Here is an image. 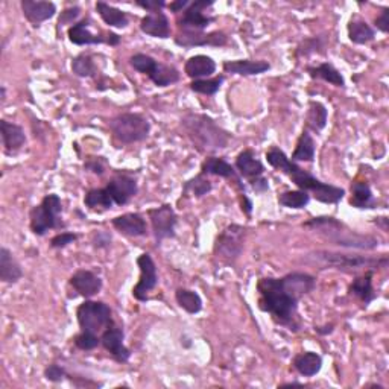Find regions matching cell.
Returning a JSON list of instances; mask_svg holds the SVG:
<instances>
[{
    "label": "cell",
    "mask_w": 389,
    "mask_h": 389,
    "mask_svg": "<svg viewBox=\"0 0 389 389\" xmlns=\"http://www.w3.org/2000/svg\"><path fill=\"white\" fill-rule=\"evenodd\" d=\"M315 286H317V279L305 272H291L282 279L265 277L257 283V291L261 295L258 308L262 312L270 313L279 326L298 330V324H296L298 303L304 295L315 289Z\"/></svg>",
    "instance_id": "6da1fadb"
},
{
    "label": "cell",
    "mask_w": 389,
    "mask_h": 389,
    "mask_svg": "<svg viewBox=\"0 0 389 389\" xmlns=\"http://www.w3.org/2000/svg\"><path fill=\"white\" fill-rule=\"evenodd\" d=\"M266 161L270 163L274 169L288 175L300 190L312 193L313 198L322 204H338L345 197L344 189L333 186V184L322 183L308 171L301 169L298 164L294 163L289 157L280 150V147L272 146L271 150L266 152Z\"/></svg>",
    "instance_id": "7a4b0ae2"
},
{
    "label": "cell",
    "mask_w": 389,
    "mask_h": 389,
    "mask_svg": "<svg viewBox=\"0 0 389 389\" xmlns=\"http://www.w3.org/2000/svg\"><path fill=\"white\" fill-rule=\"evenodd\" d=\"M181 125L192 143L202 152H216L225 150L231 138H233V136L225 131L222 126H219L207 114H184V117L181 119Z\"/></svg>",
    "instance_id": "3957f363"
},
{
    "label": "cell",
    "mask_w": 389,
    "mask_h": 389,
    "mask_svg": "<svg viewBox=\"0 0 389 389\" xmlns=\"http://www.w3.org/2000/svg\"><path fill=\"white\" fill-rule=\"evenodd\" d=\"M305 227H312L319 231H327L329 239L335 242V245L345 248H360V249H374L378 245V240L373 236H362L353 233V231H341L342 225L339 220L331 216H319L305 222Z\"/></svg>",
    "instance_id": "277c9868"
},
{
    "label": "cell",
    "mask_w": 389,
    "mask_h": 389,
    "mask_svg": "<svg viewBox=\"0 0 389 389\" xmlns=\"http://www.w3.org/2000/svg\"><path fill=\"white\" fill-rule=\"evenodd\" d=\"M110 131L119 143L131 145L143 142L151 133V124L143 114L122 113L110 120Z\"/></svg>",
    "instance_id": "5b68a950"
},
{
    "label": "cell",
    "mask_w": 389,
    "mask_h": 389,
    "mask_svg": "<svg viewBox=\"0 0 389 389\" xmlns=\"http://www.w3.org/2000/svg\"><path fill=\"white\" fill-rule=\"evenodd\" d=\"M62 202L58 194H46L39 206H35L29 213V225L35 236H44L49 230L61 228Z\"/></svg>",
    "instance_id": "8992f818"
},
{
    "label": "cell",
    "mask_w": 389,
    "mask_h": 389,
    "mask_svg": "<svg viewBox=\"0 0 389 389\" xmlns=\"http://www.w3.org/2000/svg\"><path fill=\"white\" fill-rule=\"evenodd\" d=\"M77 318L81 331L93 333V335H100L111 324H114L113 310L104 301L87 300L79 304Z\"/></svg>",
    "instance_id": "52a82bcc"
},
{
    "label": "cell",
    "mask_w": 389,
    "mask_h": 389,
    "mask_svg": "<svg viewBox=\"0 0 389 389\" xmlns=\"http://www.w3.org/2000/svg\"><path fill=\"white\" fill-rule=\"evenodd\" d=\"M313 256L318 262L324 263L326 266L335 268V270H342V271L362 270V268H368V270L376 271V268L388 266L386 256H383L382 258H376V257H367L359 254H341L333 251H317L313 253Z\"/></svg>",
    "instance_id": "ba28073f"
},
{
    "label": "cell",
    "mask_w": 389,
    "mask_h": 389,
    "mask_svg": "<svg viewBox=\"0 0 389 389\" xmlns=\"http://www.w3.org/2000/svg\"><path fill=\"white\" fill-rule=\"evenodd\" d=\"M245 231V227L239 224H231L222 230L213 245L215 257L227 265H233L244 251Z\"/></svg>",
    "instance_id": "9c48e42d"
},
{
    "label": "cell",
    "mask_w": 389,
    "mask_h": 389,
    "mask_svg": "<svg viewBox=\"0 0 389 389\" xmlns=\"http://www.w3.org/2000/svg\"><path fill=\"white\" fill-rule=\"evenodd\" d=\"M147 216L151 219L152 233L155 237L157 245H160L166 239L175 237V227H177V213L169 204H163V206L151 209L147 211Z\"/></svg>",
    "instance_id": "30bf717a"
},
{
    "label": "cell",
    "mask_w": 389,
    "mask_h": 389,
    "mask_svg": "<svg viewBox=\"0 0 389 389\" xmlns=\"http://www.w3.org/2000/svg\"><path fill=\"white\" fill-rule=\"evenodd\" d=\"M137 266L140 270V279L133 288V296L137 301L150 300V292L154 291L159 284V272L151 254L143 253L137 257Z\"/></svg>",
    "instance_id": "8fae6325"
},
{
    "label": "cell",
    "mask_w": 389,
    "mask_h": 389,
    "mask_svg": "<svg viewBox=\"0 0 389 389\" xmlns=\"http://www.w3.org/2000/svg\"><path fill=\"white\" fill-rule=\"evenodd\" d=\"M213 0L207 2V0H194L190 2V5L181 13V17L178 18V27L180 31L184 32H202L206 27L215 22V18L204 14V9L213 6Z\"/></svg>",
    "instance_id": "7c38bea8"
},
{
    "label": "cell",
    "mask_w": 389,
    "mask_h": 389,
    "mask_svg": "<svg viewBox=\"0 0 389 389\" xmlns=\"http://www.w3.org/2000/svg\"><path fill=\"white\" fill-rule=\"evenodd\" d=\"M69 40L77 46H90V44H100L107 43L110 46H117L120 43V37L113 32L107 34H93L90 31V20L88 18H82L81 22L73 23L69 31Z\"/></svg>",
    "instance_id": "4fadbf2b"
},
{
    "label": "cell",
    "mask_w": 389,
    "mask_h": 389,
    "mask_svg": "<svg viewBox=\"0 0 389 389\" xmlns=\"http://www.w3.org/2000/svg\"><path fill=\"white\" fill-rule=\"evenodd\" d=\"M100 345L120 364L128 362L131 357V351L125 345V333L114 324L100 333Z\"/></svg>",
    "instance_id": "5bb4252c"
},
{
    "label": "cell",
    "mask_w": 389,
    "mask_h": 389,
    "mask_svg": "<svg viewBox=\"0 0 389 389\" xmlns=\"http://www.w3.org/2000/svg\"><path fill=\"white\" fill-rule=\"evenodd\" d=\"M105 189L111 194L116 206H126V204L131 201V198L136 197V193L138 190L136 178L126 172L116 173L114 177L108 181Z\"/></svg>",
    "instance_id": "9a60e30c"
},
{
    "label": "cell",
    "mask_w": 389,
    "mask_h": 389,
    "mask_svg": "<svg viewBox=\"0 0 389 389\" xmlns=\"http://www.w3.org/2000/svg\"><path fill=\"white\" fill-rule=\"evenodd\" d=\"M201 173L215 175V177L233 180L235 184L237 186V189L242 193H246L245 186L242 183V177H240L235 166H231L228 161H225L224 159H220V157H207V159L204 160L202 164H201Z\"/></svg>",
    "instance_id": "2e32d148"
},
{
    "label": "cell",
    "mask_w": 389,
    "mask_h": 389,
    "mask_svg": "<svg viewBox=\"0 0 389 389\" xmlns=\"http://www.w3.org/2000/svg\"><path fill=\"white\" fill-rule=\"evenodd\" d=\"M20 6L25 18L32 26H40L57 14V5L44 0H22Z\"/></svg>",
    "instance_id": "e0dca14e"
},
{
    "label": "cell",
    "mask_w": 389,
    "mask_h": 389,
    "mask_svg": "<svg viewBox=\"0 0 389 389\" xmlns=\"http://www.w3.org/2000/svg\"><path fill=\"white\" fill-rule=\"evenodd\" d=\"M70 286L84 298H91L102 291V279L88 270H79L70 277Z\"/></svg>",
    "instance_id": "ac0fdd59"
},
{
    "label": "cell",
    "mask_w": 389,
    "mask_h": 389,
    "mask_svg": "<svg viewBox=\"0 0 389 389\" xmlns=\"http://www.w3.org/2000/svg\"><path fill=\"white\" fill-rule=\"evenodd\" d=\"M175 43L183 48H193V46H224L227 35L220 31L204 34V32H184L180 31L175 37Z\"/></svg>",
    "instance_id": "d6986e66"
},
{
    "label": "cell",
    "mask_w": 389,
    "mask_h": 389,
    "mask_svg": "<svg viewBox=\"0 0 389 389\" xmlns=\"http://www.w3.org/2000/svg\"><path fill=\"white\" fill-rule=\"evenodd\" d=\"M235 168L237 169L240 177L246 178L248 183L263 177V173H265V166L261 160L257 159L253 150H245L240 152L236 157Z\"/></svg>",
    "instance_id": "ffe728a7"
},
{
    "label": "cell",
    "mask_w": 389,
    "mask_h": 389,
    "mask_svg": "<svg viewBox=\"0 0 389 389\" xmlns=\"http://www.w3.org/2000/svg\"><path fill=\"white\" fill-rule=\"evenodd\" d=\"M111 224L119 231L120 235L129 237H140L145 236L147 231V225L145 218L140 213H125L111 220Z\"/></svg>",
    "instance_id": "44dd1931"
},
{
    "label": "cell",
    "mask_w": 389,
    "mask_h": 389,
    "mask_svg": "<svg viewBox=\"0 0 389 389\" xmlns=\"http://www.w3.org/2000/svg\"><path fill=\"white\" fill-rule=\"evenodd\" d=\"M0 134H2V143L6 154H15L26 145L25 129L13 122H8L6 119L0 120Z\"/></svg>",
    "instance_id": "7402d4cb"
},
{
    "label": "cell",
    "mask_w": 389,
    "mask_h": 389,
    "mask_svg": "<svg viewBox=\"0 0 389 389\" xmlns=\"http://www.w3.org/2000/svg\"><path fill=\"white\" fill-rule=\"evenodd\" d=\"M225 73H233L239 77H256L271 69V64L263 60H235L222 64Z\"/></svg>",
    "instance_id": "603a6c76"
},
{
    "label": "cell",
    "mask_w": 389,
    "mask_h": 389,
    "mask_svg": "<svg viewBox=\"0 0 389 389\" xmlns=\"http://www.w3.org/2000/svg\"><path fill=\"white\" fill-rule=\"evenodd\" d=\"M140 29L143 34L154 37V39L166 40L171 37V22L164 13H150L140 22Z\"/></svg>",
    "instance_id": "cb8c5ba5"
},
{
    "label": "cell",
    "mask_w": 389,
    "mask_h": 389,
    "mask_svg": "<svg viewBox=\"0 0 389 389\" xmlns=\"http://www.w3.org/2000/svg\"><path fill=\"white\" fill-rule=\"evenodd\" d=\"M215 72L216 62L213 61V58L207 57V55H194V57H190L186 64H184V73L193 81L207 79Z\"/></svg>",
    "instance_id": "d4e9b609"
},
{
    "label": "cell",
    "mask_w": 389,
    "mask_h": 389,
    "mask_svg": "<svg viewBox=\"0 0 389 389\" xmlns=\"http://www.w3.org/2000/svg\"><path fill=\"white\" fill-rule=\"evenodd\" d=\"M373 277H374V271L368 270L364 275L356 277V279L348 286V294L356 296V298L362 301L365 305L374 301L377 296L373 286Z\"/></svg>",
    "instance_id": "484cf974"
},
{
    "label": "cell",
    "mask_w": 389,
    "mask_h": 389,
    "mask_svg": "<svg viewBox=\"0 0 389 389\" xmlns=\"http://www.w3.org/2000/svg\"><path fill=\"white\" fill-rule=\"evenodd\" d=\"M23 277L22 266L15 261L8 248H0V280L6 284H14Z\"/></svg>",
    "instance_id": "4316f807"
},
{
    "label": "cell",
    "mask_w": 389,
    "mask_h": 389,
    "mask_svg": "<svg viewBox=\"0 0 389 389\" xmlns=\"http://www.w3.org/2000/svg\"><path fill=\"white\" fill-rule=\"evenodd\" d=\"M351 197H350V206L359 209V210H368V209H376L377 201L373 194L371 187L367 181H355L351 183Z\"/></svg>",
    "instance_id": "83f0119b"
},
{
    "label": "cell",
    "mask_w": 389,
    "mask_h": 389,
    "mask_svg": "<svg viewBox=\"0 0 389 389\" xmlns=\"http://www.w3.org/2000/svg\"><path fill=\"white\" fill-rule=\"evenodd\" d=\"M347 31L350 41H353L355 44H367L376 39V31L359 15L351 18L347 26Z\"/></svg>",
    "instance_id": "f1b7e54d"
},
{
    "label": "cell",
    "mask_w": 389,
    "mask_h": 389,
    "mask_svg": "<svg viewBox=\"0 0 389 389\" xmlns=\"http://www.w3.org/2000/svg\"><path fill=\"white\" fill-rule=\"evenodd\" d=\"M294 368L304 377H313L321 371L322 357L313 351H305L294 357Z\"/></svg>",
    "instance_id": "f546056e"
},
{
    "label": "cell",
    "mask_w": 389,
    "mask_h": 389,
    "mask_svg": "<svg viewBox=\"0 0 389 389\" xmlns=\"http://www.w3.org/2000/svg\"><path fill=\"white\" fill-rule=\"evenodd\" d=\"M96 11L102 20H104V23L111 27L122 29V27H126L129 23L128 14L125 11L107 2H96Z\"/></svg>",
    "instance_id": "4dcf8cb0"
},
{
    "label": "cell",
    "mask_w": 389,
    "mask_h": 389,
    "mask_svg": "<svg viewBox=\"0 0 389 389\" xmlns=\"http://www.w3.org/2000/svg\"><path fill=\"white\" fill-rule=\"evenodd\" d=\"M308 73L312 79H322L329 82V84L335 86V87H345V79L341 75V72L331 66L330 62H322L317 67H308Z\"/></svg>",
    "instance_id": "1f68e13d"
},
{
    "label": "cell",
    "mask_w": 389,
    "mask_h": 389,
    "mask_svg": "<svg viewBox=\"0 0 389 389\" xmlns=\"http://www.w3.org/2000/svg\"><path fill=\"white\" fill-rule=\"evenodd\" d=\"M329 119V111L324 107L321 102L310 100L309 102V110H308V117H305V129H310V131L319 133L321 129L326 128Z\"/></svg>",
    "instance_id": "d6a6232c"
},
{
    "label": "cell",
    "mask_w": 389,
    "mask_h": 389,
    "mask_svg": "<svg viewBox=\"0 0 389 389\" xmlns=\"http://www.w3.org/2000/svg\"><path fill=\"white\" fill-rule=\"evenodd\" d=\"M315 152H317V145H315L313 137L310 136L308 129H304L298 138V142H296L295 151L292 154V161L310 163L315 160Z\"/></svg>",
    "instance_id": "836d02e7"
},
{
    "label": "cell",
    "mask_w": 389,
    "mask_h": 389,
    "mask_svg": "<svg viewBox=\"0 0 389 389\" xmlns=\"http://www.w3.org/2000/svg\"><path fill=\"white\" fill-rule=\"evenodd\" d=\"M84 204H86V207H88L90 210L102 213V211H107L113 207L114 201H113V198H111L108 190L104 187V189L88 190L84 197Z\"/></svg>",
    "instance_id": "e575fe53"
},
{
    "label": "cell",
    "mask_w": 389,
    "mask_h": 389,
    "mask_svg": "<svg viewBox=\"0 0 389 389\" xmlns=\"http://www.w3.org/2000/svg\"><path fill=\"white\" fill-rule=\"evenodd\" d=\"M175 300H177L178 305L186 310L190 315H197L202 310V298L199 296L198 292L186 289V288H180L175 292Z\"/></svg>",
    "instance_id": "d590c367"
},
{
    "label": "cell",
    "mask_w": 389,
    "mask_h": 389,
    "mask_svg": "<svg viewBox=\"0 0 389 389\" xmlns=\"http://www.w3.org/2000/svg\"><path fill=\"white\" fill-rule=\"evenodd\" d=\"M211 189H213L211 181L207 178V175L199 172L197 177H193L189 181L184 183L183 194H190L193 198H202L206 197L207 193H210Z\"/></svg>",
    "instance_id": "8d00e7d4"
},
{
    "label": "cell",
    "mask_w": 389,
    "mask_h": 389,
    "mask_svg": "<svg viewBox=\"0 0 389 389\" xmlns=\"http://www.w3.org/2000/svg\"><path fill=\"white\" fill-rule=\"evenodd\" d=\"M72 72L79 78H91L98 73V67L91 55L82 52L72 60Z\"/></svg>",
    "instance_id": "74e56055"
},
{
    "label": "cell",
    "mask_w": 389,
    "mask_h": 389,
    "mask_svg": "<svg viewBox=\"0 0 389 389\" xmlns=\"http://www.w3.org/2000/svg\"><path fill=\"white\" fill-rule=\"evenodd\" d=\"M310 194L304 190H286L279 194V204L286 209L300 210L308 206Z\"/></svg>",
    "instance_id": "f35d334b"
},
{
    "label": "cell",
    "mask_w": 389,
    "mask_h": 389,
    "mask_svg": "<svg viewBox=\"0 0 389 389\" xmlns=\"http://www.w3.org/2000/svg\"><path fill=\"white\" fill-rule=\"evenodd\" d=\"M129 64H131V67L137 72L143 73V75H147V78H152L154 73L159 69V61L154 60L151 55L146 53H134L131 58H129Z\"/></svg>",
    "instance_id": "ab89813d"
},
{
    "label": "cell",
    "mask_w": 389,
    "mask_h": 389,
    "mask_svg": "<svg viewBox=\"0 0 389 389\" xmlns=\"http://www.w3.org/2000/svg\"><path fill=\"white\" fill-rule=\"evenodd\" d=\"M151 81L157 87H169L175 82L180 81V72L173 66H168V64H159V69L154 73Z\"/></svg>",
    "instance_id": "60d3db41"
},
{
    "label": "cell",
    "mask_w": 389,
    "mask_h": 389,
    "mask_svg": "<svg viewBox=\"0 0 389 389\" xmlns=\"http://www.w3.org/2000/svg\"><path fill=\"white\" fill-rule=\"evenodd\" d=\"M224 84V77H216V78H207V79H197L190 82V90L194 93L213 96L216 95L220 90V86Z\"/></svg>",
    "instance_id": "b9f144b4"
},
{
    "label": "cell",
    "mask_w": 389,
    "mask_h": 389,
    "mask_svg": "<svg viewBox=\"0 0 389 389\" xmlns=\"http://www.w3.org/2000/svg\"><path fill=\"white\" fill-rule=\"evenodd\" d=\"M73 342L75 345L82 350V351H91L96 347L100 345V336L93 335V333H87V331H79L78 335L73 338Z\"/></svg>",
    "instance_id": "7bdbcfd3"
},
{
    "label": "cell",
    "mask_w": 389,
    "mask_h": 389,
    "mask_svg": "<svg viewBox=\"0 0 389 389\" xmlns=\"http://www.w3.org/2000/svg\"><path fill=\"white\" fill-rule=\"evenodd\" d=\"M44 377H46V381H49L52 383H60L64 381V378L69 377V374L61 365L52 364L44 369Z\"/></svg>",
    "instance_id": "ee69618b"
},
{
    "label": "cell",
    "mask_w": 389,
    "mask_h": 389,
    "mask_svg": "<svg viewBox=\"0 0 389 389\" xmlns=\"http://www.w3.org/2000/svg\"><path fill=\"white\" fill-rule=\"evenodd\" d=\"M77 240H78L77 233H69V231H66V233H58L57 236H53L51 240V246L55 249H61L69 246L73 242H77Z\"/></svg>",
    "instance_id": "f6af8a7d"
},
{
    "label": "cell",
    "mask_w": 389,
    "mask_h": 389,
    "mask_svg": "<svg viewBox=\"0 0 389 389\" xmlns=\"http://www.w3.org/2000/svg\"><path fill=\"white\" fill-rule=\"evenodd\" d=\"M84 168H86L87 171H90V172L96 173V175H102V173L105 172L107 163H105L104 159H102V157H98V159L95 157V159H90V160L84 164Z\"/></svg>",
    "instance_id": "bcb514c9"
},
{
    "label": "cell",
    "mask_w": 389,
    "mask_h": 389,
    "mask_svg": "<svg viewBox=\"0 0 389 389\" xmlns=\"http://www.w3.org/2000/svg\"><path fill=\"white\" fill-rule=\"evenodd\" d=\"M136 4L140 8L146 9L147 13H161V9L164 6H168L163 0H146V2H143V0H137Z\"/></svg>",
    "instance_id": "7dc6e473"
},
{
    "label": "cell",
    "mask_w": 389,
    "mask_h": 389,
    "mask_svg": "<svg viewBox=\"0 0 389 389\" xmlns=\"http://www.w3.org/2000/svg\"><path fill=\"white\" fill-rule=\"evenodd\" d=\"M79 13H81V8L79 6H72V8L66 9V11L61 13L58 25L62 26V25H66V23H73V20H77V18H78Z\"/></svg>",
    "instance_id": "c3c4849f"
},
{
    "label": "cell",
    "mask_w": 389,
    "mask_h": 389,
    "mask_svg": "<svg viewBox=\"0 0 389 389\" xmlns=\"http://www.w3.org/2000/svg\"><path fill=\"white\" fill-rule=\"evenodd\" d=\"M376 27L383 34L389 32V8H383L381 15L376 17Z\"/></svg>",
    "instance_id": "681fc988"
},
{
    "label": "cell",
    "mask_w": 389,
    "mask_h": 389,
    "mask_svg": "<svg viewBox=\"0 0 389 389\" xmlns=\"http://www.w3.org/2000/svg\"><path fill=\"white\" fill-rule=\"evenodd\" d=\"M249 186L253 187V190L256 193H265V192L270 190V181H268L265 177H261V178H257V180L249 183Z\"/></svg>",
    "instance_id": "f907efd6"
},
{
    "label": "cell",
    "mask_w": 389,
    "mask_h": 389,
    "mask_svg": "<svg viewBox=\"0 0 389 389\" xmlns=\"http://www.w3.org/2000/svg\"><path fill=\"white\" fill-rule=\"evenodd\" d=\"M111 242V236L108 233H105V231H98V233L95 235V239H93V245L96 248H104V246H108V244Z\"/></svg>",
    "instance_id": "816d5d0a"
},
{
    "label": "cell",
    "mask_w": 389,
    "mask_h": 389,
    "mask_svg": "<svg viewBox=\"0 0 389 389\" xmlns=\"http://www.w3.org/2000/svg\"><path fill=\"white\" fill-rule=\"evenodd\" d=\"M189 5H190L189 0H178V2H172V4H169L168 8L171 9L172 13L180 14V13H183L184 9H186Z\"/></svg>",
    "instance_id": "f5cc1de1"
},
{
    "label": "cell",
    "mask_w": 389,
    "mask_h": 389,
    "mask_svg": "<svg viewBox=\"0 0 389 389\" xmlns=\"http://www.w3.org/2000/svg\"><path fill=\"white\" fill-rule=\"evenodd\" d=\"M242 211L246 213L248 216L251 215V211H253V202L248 198L246 193H242Z\"/></svg>",
    "instance_id": "db71d44e"
},
{
    "label": "cell",
    "mask_w": 389,
    "mask_h": 389,
    "mask_svg": "<svg viewBox=\"0 0 389 389\" xmlns=\"http://www.w3.org/2000/svg\"><path fill=\"white\" fill-rule=\"evenodd\" d=\"M315 331L319 333V335H329V333L333 331V324H330V326H324V327H317L315 329Z\"/></svg>",
    "instance_id": "11a10c76"
},
{
    "label": "cell",
    "mask_w": 389,
    "mask_h": 389,
    "mask_svg": "<svg viewBox=\"0 0 389 389\" xmlns=\"http://www.w3.org/2000/svg\"><path fill=\"white\" fill-rule=\"evenodd\" d=\"M288 386H304L303 383H298V382H291V383H283L280 385V388H288Z\"/></svg>",
    "instance_id": "9f6ffc18"
}]
</instances>
